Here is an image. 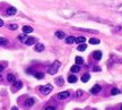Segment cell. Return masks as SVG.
Wrapping results in <instances>:
<instances>
[{
	"instance_id": "cell-25",
	"label": "cell",
	"mask_w": 122,
	"mask_h": 110,
	"mask_svg": "<svg viewBox=\"0 0 122 110\" xmlns=\"http://www.w3.org/2000/svg\"><path fill=\"white\" fill-rule=\"evenodd\" d=\"M119 93H120V90H119V88H112V91H111V94H112V95H117V94H119Z\"/></svg>"
},
{
	"instance_id": "cell-8",
	"label": "cell",
	"mask_w": 122,
	"mask_h": 110,
	"mask_svg": "<svg viewBox=\"0 0 122 110\" xmlns=\"http://www.w3.org/2000/svg\"><path fill=\"white\" fill-rule=\"evenodd\" d=\"M16 11H17V9H16V8H14V7H10V8L7 9L6 14H7V15H9V16H11V15H15V14H16Z\"/></svg>"
},
{
	"instance_id": "cell-33",
	"label": "cell",
	"mask_w": 122,
	"mask_h": 110,
	"mask_svg": "<svg viewBox=\"0 0 122 110\" xmlns=\"http://www.w3.org/2000/svg\"><path fill=\"white\" fill-rule=\"evenodd\" d=\"M94 71H95V72H98V71H101V68H100V67H95V68H94Z\"/></svg>"
},
{
	"instance_id": "cell-7",
	"label": "cell",
	"mask_w": 122,
	"mask_h": 110,
	"mask_svg": "<svg viewBox=\"0 0 122 110\" xmlns=\"http://www.w3.org/2000/svg\"><path fill=\"white\" fill-rule=\"evenodd\" d=\"M93 58L95 60H100L101 58H102V52L101 51H94L93 52Z\"/></svg>"
},
{
	"instance_id": "cell-30",
	"label": "cell",
	"mask_w": 122,
	"mask_h": 110,
	"mask_svg": "<svg viewBox=\"0 0 122 110\" xmlns=\"http://www.w3.org/2000/svg\"><path fill=\"white\" fill-rule=\"evenodd\" d=\"M118 11H120V13H122V5H120V6H119Z\"/></svg>"
},
{
	"instance_id": "cell-22",
	"label": "cell",
	"mask_w": 122,
	"mask_h": 110,
	"mask_svg": "<svg viewBox=\"0 0 122 110\" xmlns=\"http://www.w3.org/2000/svg\"><path fill=\"white\" fill-rule=\"evenodd\" d=\"M7 44H8V40L0 38V45H7Z\"/></svg>"
},
{
	"instance_id": "cell-19",
	"label": "cell",
	"mask_w": 122,
	"mask_h": 110,
	"mask_svg": "<svg viewBox=\"0 0 122 110\" xmlns=\"http://www.w3.org/2000/svg\"><path fill=\"white\" fill-rule=\"evenodd\" d=\"M7 27H8L10 31H15V30H17V25H16V24H8Z\"/></svg>"
},
{
	"instance_id": "cell-32",
	"label": "cell",
	"mask_w": 122,
	"mask_h": 110,
	"mask_svg": "<svg viewBox=\"0 0 122 110\" xmlns=\"http://www.w3.org/2000/svg\"><path fill=\"white\" fill-rule=\"evenodd\" d=\"M2 26H4V21L0 19V27H2Z\"/></svg>"
},
{
	"instance_id": "cell-34",
	"label": "cell",
	"mask_w": 122,
	"mask_h": 110,
	"mask_svg": "<svg viewBox=\"0 0 122 110\" xmlns=\"http://www.w3.org/2000/svg\"><path fill=\"white\" fill-rule=\"evenodd\" d=\"M2 69H4V67H2V66H0V72H2Z\"/></svg>"
},
{
	"instance_id": "cell-29",
	"label": "cell",
	"mask_w": 122,
	"mask_h": 110,
	"mask_svg": "<svg viewBox=\"0 0 122 110\" xmlns=\"http://www.w3.org/2000/svg\"><path fill=\"white\" fill-rule=\"evenodd\" d=\"M45 110H56V108H54V107L49 106V107H46V108H45Z\"/></svg>"
},
{
	"instance_id": "cell-26",
	"label": "cell",
	"mask_w": 122,
	"mask_h": 110,
	"mask_svg": "<svg viewBox=\"0 0 122 110\" xmlns=\"http://www.w3.org/2000/svg\"><path fill=\"white\" fill-rule=\"evenodd\" d=\"M56 81H57L58 85H62V84H63V78H62V77H58Z\"/></svg>"
},
{
	"instance_id": "cell-17",
	"label": "cell",
	"mask_w": 122,
	"mask_h": 110,
	"mask_svg": "<svg viewBox=\"0 0 122 110\" xmlns=\"http://www.w3.org/2000/svg\"><path fill=\"white\" fill-rule=\"evenodd\" d=\"M70 71L72 72V73H78L79 71H80V67H79V65H75V66L71 67V69Z\"/></svg>"
},
{
	"instance_id": "cell-28",
	"label": "cell",
	"mask_w": 122,
	"mask_h": 110,
	"mask_svg": "<svg viewBox=\"0 0 122 110\" xmlns=\"http://www.w3.org/2000/svg\"><path fill=\"white\" fill-rule=\"evenodd\" d=\"M19 40H22V41H24V42H25V41L27 40V38H26V36H24V35H20V36H19Z\"/></svg>"
},
{
	"instance_id": "cell-9",
	"label": "cell",
	"mask_w": 122,
	"mask_h": 110,
	"mask_svg": "<svg viewBox=\"0 0 122 110\" xmlns=\"http://www.w3.org/2000/svg\"><path fill=\"white\" fill-rule=\"evenodd\" d=\"M44 50V45L42 43H37L35 44V51H37V52H41V51H43Z\"/></svg>"
},
{
	"instance_id": "cell-3",
	"label": "cell",
	"mask_w": 122,
	"mask_h": 110,
	"mask_svg": "<svg viewBox=\"0 0 122 110\" xmlns=\"http://www.w3.org/2000/svg\"><path fill=\"white\" fill-rule=\"evenodd\" d=\"M68 97H69V92H60V93H58V95L57 98L59 99V100H65V99H68Z\"/></svg>"
},
{
	"instance_id": "cell-2",
	"label": "cell",
	"mask_w": 122,
	"mask_h": 110,
	"mask_svg": "<svg viewBox=\"0 0 122 110\" xmlns=\"http://www.w3.org/2000/svg\"><path fill=\"white\" fill-rule=\"evenodd\" d=\"M52 90H53L52 85L48 84V85H45V86H43V88H41V93H42L43 95H48V94L51 92Z\"/></svg>"
},
{
	"instance_id": "cell-35",
	"label": "cell",
	"mask_w": 122,
	"mask_h": 110,
	"mask_svg": "<svg viewBox=\"0 0 122 110\" xmlns=\"http://www.w3.org/2000/svg\"><path fill=\"white\" fill-rule=\"evenodd\" d=\"M11 110H17V108H16V107H14V108H13Z\"/></svg>"
},
{
	"instance_id": "cell-11",
	"label": "cell",
	"mask_w": 122,
	"mask_h": 110,
	"mask_svg": "<svg viewBox=\"0 0 122 110\" xmlns=\"http://www.w3.org/2000/svg\"><path fill=\"white\" fill-rule=\"evenodd\" d=\"M35 42H36V40H35L34 38H27V40L25 41V44H27V45H32V44H34Z\"/></svg>"
},
{
	"instance_id": "cell-23",
	"label": "cell",
	"mask_w": 122,
	"mask_h": 110,
	"mask_svg": "<svg viewBox=\"0 0 122 110\" xmlns=\"http://www.w3.org/2000/svg\"><path fill=\"white\" fill-rule=\"evenodd\" d=\"M86 48H87V45H86V44H84V43H81V44H79L78 45L79 51H84V50H86Z\"/></svg>"
},
{
	"instance_id": "cell-27",
	"label": "cell",
	"mask_w": 122,
	"mask_h": 110,
	"mask_svg": "<svg viewBox=\"0 0 122 110\" xmlns=\"http://www.w3.org/2000/svg\"><path fill=\"white\" fill-rule=\"evenodd\" d=\"M79 30L85 32H89V33H97V31H94V30H86V28H79Z\"/></svg>"
},
{
	"instance_id": "cell-1",
	"label": "cell",
	"mask_w": 122,
	"mask_h": 110,
	"mask_svg": "<svg viewBox=\"0 0 122 110\" xmlns=\"http://www.w3.org/2000/svg\"><path fill=\"white\" fill-rule=\"evenodd\" d=\"M60 66H61V62L59 61V60H56L54 62H52V65L49 67V73L51 75H53V74H56L58 72V69L60 68Z\"/></svg>"
},
{
	"instance_id": "cell-4",
	"label": "cell",
	"mask_w": 122,
	"mask_h": 110,
	"mask_svg": "<svg viewBox=\"0 0 122 110\" xmlns=\"http://www.w3.org/2000/svg\"><path fill=\"white\" fill-rule=\"evenodd\" d=\"M101 90H102V88H101L100 85H94V86L91 88V93L92 94H97V93L101 92Z\"/></svg>"
},
{
	"instance_id": "cell-36",
	"label": "cell",
	"mask_w": 122,
	"mask_h": 110,
	"mask_svg": "<svg viewBox=\"0 0 122 110\" xmlns=\"http://www.w3.org/2000/svg\"><path fill=\"white\" fill-rule=\"evenodd\" d=\"M121 110H122V106H121Z\"/></svg>"
},
{
	"instance_id": "cell-13",
	"label": "cell",
	"mask_w": 122,
	"mask_h": 110,
	"mask_svg": "<svg viewBox=\"0 0 122 110\" xmlns=\"http://www.w3.org/2000/svg\"><path fill=\"white\" fill-rule=\"evenodd\" d=\"M85 41H86V39H85L84 36H79V38H77V39H75V42H76V43H78V44L84 43Z\"/></svg>"
},
{
	"instance_id": "cell-37",
	"label": "cell",
	"mask_w": 122,
	"mask_h": 110,
	"mask_svg": "<svg viewBox=\"0 0 122 110\" xmlns=\"http://www.w3.org/2000/svg\"><path fill=\"white\" fill-rule=\"evenodd\" d=\"M94 110H95V109H94Z\"/></svg>"
},
{
	"instance_id": "cell-21",
	"label": "cell",
	"mask_w": 122,
	"mask_h": 110,
	"mask_svg": "<svg viewBox=\"0 0 122 110\" xmlns=\"http://www.w3.org/2000/svg\"><path fill=\"white\" fill-rule=\"evenodd\" d=\"M76 64H77V65H83L84 59L81 57H76Z\"/></svg>"
},
{
	"instance_id": "cell-6",
	"label": "cell",
	"mask_w": 122,
	"mask_h": 110,
	"mask_svg": "<svg viewBox=\"0 0 122 110\" xmlns=\"http://www.w3.org/2000/svg\"><path fill=\"white\" fill-rule=\"evenodd\" d=\"M34 98H30V99H27L26 102H25V107H27V108H30V107H32L33 104H34Z\"/></svg>"
},
{
	"instance_id": "cell-24",
	"label": "cell",
	"mask_w": 122,
	"mask_h": 110,
	"mask_svg": "<svg viewBox=\"0 0 122 110\" xmlns=\"http://www.w3.org/2000/svg\"><path fill=\"white\" fill-rule=\"evenodd\" d=\"M34 76L36 77V78H39V79H41V78H43V73H41V72H37V73H35L34 74Z\"/></svg>"
},
{
	"instance_id": "cell-31",
	"label": "cell",
	"mask_w": 122,
	"mask_h": 110,
	"mask_svg": "<svg viewBox=\"0 0 122 110\" xmlns=\"http://www.w3.org/2000/svg\"><path fill=\"white\" fill-rule=\"evenodd\" d=\"M81 94H83V92H81V91H77V97H80Z\"/></svg>"
},
{
	"instance_id": "cell-20",
	"label": "cell",
	"mask_w": 122,
	"mask_h": 110,
	"mask_svg": "<svg viewBox=\"0 0 122 110\" xmlns=\"http://www.w3.org/2000/svg\"><path fill=\"white\" fill-rule=\"evenodd\" d=\"M89 43L91 44H98L100 43V40L95 39V38H92V39H89Z\"/></svg>"
},
{
	"instance_id": "cell-18",
	"label": "cell",
	"mask_w": 122,
	"mask_h": 110,
	"mask_svg": "<svg viewBox=\"0 0 122 110\" xmlns=\"http://www.w3.org/2000/svg\"><path fill=\"white\" fill-rule=\"evenodd\" d=\"M7 81L10 82V83H13V82L16 81V79H15V76H14L13 74H8V76H7Z\"/></svg>"
},
{
	"instance_id": "cell-12",
	"label": "cell",
	"mask_w": 122,
	"mask_h": 110,
	"mask_svg": "<svg viewBox=\"0 0 122 110\" xmlns=\"http://www.w3.org/2000/svg\"><path fill=\"white\" fill-rule=\"evenodd\" d=\"M23 32L24 33H32L33 32V27H30V26H23Z\"/></svg>"
},
{
	"instance_id": "cell-10",
	"label": "cell",
	"mask_w": 122,
	"mask_h": 110,
	"mask_svg": "<svg viewBox=\"0 0 122 110\" xmlns=\"http://www.w3.org/2000/svg\"><path fill=\"white\" fill-rule=\"evenodd\" d=\"M56 36H57L58 39H65L66 34H65V32H62V31H57L56 32Z\"/></svg>"
},
{
	"instance_id": "cell-14",
	"label": "cell",
	"mask_w": 122,
	"mask_h": 110,
	"mask_svg": "<svg viewBox=\"0 0 122 110\" xmlns=\"http://www.w3.org/2000/svg\"><path fill=\"white\" fill-rule=\"evenodd\" d=\"M68 82H69V83H76V82H77V77H76L75 75H69Z\"/></svg>"
},
{
	"instance_id": "cell-16",
	"label": "cell",
	"mask_w": 122,
	"mask_h": 110,
	"mask_svg": "<svg viewBox=\"0 0 122 110\" xmlns=\"http://www.w3.org/2000/svg\"><path fill=\"white\" fill-rule=\"evenodd\" d=\"M66 42L68 44H72L75 42V38L74 36H68V38H66Z\"/></svg>"
},
{
	"instance_id": "cell-5",
	"label": "cell",
	"mask_w": 122,
	"mask_h": 110,
	"mask_svg": "<svg viewBox=\"0 0 122 110\" xmlns=\"http://www.w3.org/2000/svg\"><path fill=\"white\" fill-rule=\"evenodd\" d=\"M23 86V84H22V82L20 81H16L15 83H14V86H13V91L15 92V91H18L19 88Z\"/></svg>"
},
{
	"instance_id": "cell-15",
	"label": "cell",
	"mask_w": 122,
	"mask_h": 110,
	"mask_svg": "<svg viewBox=\"0 0 122 110\" xmlns=\"http://www.w3.org/2000/svg\"><path fill=\"white\" fill-rule=\"evenodd\" d=\"M89 78H91V75L89 74H85L81 76V81H83L84 83H87L88 81H89Z\"/></svg>"
}]
</instances>
